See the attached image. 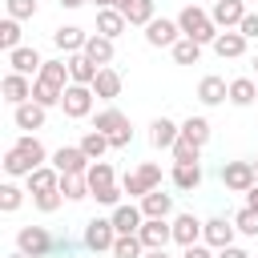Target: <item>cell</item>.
<instances>
[{
    "instance_id": "e575fe53",
    "label": "cell",
    "mask_w": 258,
    "mask_h": 258,
    "mask_svg": "<svg viewBox=\"0 0 258 258\" xmlns=\"http://www.w3.org/2000/svg\"><path fill=\"white\" fill-rule=\"evenodd\" d=\"M173 185L177 189H198L202 185V165H173Z\"/></svg>"
},
{
    "instance_id": "cb8c5ba5",
    "label": "cell",
    "mask_w": 258,
    "mask_h": 258,
    "mask_svg": "<svg viewBox=\"0 0 258 258\" xmlns=\"http://www.w3.org/2000/svg\"><path fill=\"white\" fill-rule=\"evenodd\" d=\"M177 137L202 149V145L210 141V121H206V117H189V121H181V125H177Z\"/></svg>"
},
{
    "instance_id": "484cf974",
    "label": "cell",
    "mask_w": 258,
    "mask_h": 258,
    "mask_svg": "<svg viewBox=\"0 0 258 258\" xmlns=\"http://www.w3.org/2000/svg\"><path fill=\"white\" fill-rule=\"evenodd\" d=\"M56 194H60V198H69V202H81V198H89L85 173H60V177H56Z\"/></svg>"
},
{
    "instance_id": "ab89813d",
    "label": "cell",
    "mask_w": 258,
    "mask_h": 258,
    "mask_svg": "<svg viewBox=\"0 0 258 258\" xmlns=\"http://www.w3.org/2000/svg\"><path fill=\"white\" fill-rule=\"evenodd\" d=\"M173 60H177V64H198V60H202V44H194V40L181 36V40L173 44Z\"/></svg>"
},
{
    "instance_id": "f6af8a7d",
    "label": "cell",
    "mask_w": 258,
    "mask_h": 258,
    "mask_svg": "<svg viewBox=\"0 0 258 258\" xmlns=\"http://www.w3.org/2000/svg\"><path fill=\"white\" fill-rule=\"evenodd\" d=\"M60 202H64V198H60L56 189H44V194H32V206H36L40 214H52V210H60Z\"/></svg>"
},
{
    "instance_id": "4fadbf2b",
    "label": "cell",
    "mask_w": 258,
    "mask_h": 258,
    "mask_svg": "<svg viewBox=\"0 0 258 258\" xmlns=\"http://www.w3.org/2000/svg\"><path fill=\"white\" fill-rule=\"evenodd\" d=\"M81 56L93 64V69H105V64H113V40H105V36H85V48H81Z\"/></svg>"
},
{
    "instance_id": "5b68a950",
    "label": "cell",
    "mask_w": 258,
    "mask_h": 258,
    "mask_svg": "<svg viewBox=\"0 0 258 258\" xmlns=\"http://www.w3.org/2000/svg\"><path fill=\"white\" fill-rule=\"evenodd\" d=\"M60 109H64V117H73V121L89 117V113H93V89H89V85H64Z\"/></svg>"
},
{
    "instance_id": "680465c9",
    "label": "cell",
    "mask_w": 258,
    "mask_h": 258,
    "mask_svg": "<svg viewBox=\"0 0 258 258\" xmlns=\"http://www.w3.org/2000/svg\"><path fill=\"white\" fill-rule=\"evenodd\" d=\"M12 258H24V254H12Z\"/></svg>"
},
{
    "instance_id": "db71d44e",
    "label": "cell",
    "mask_w": 258,
    "mask_h": 258,
    "mask_svg": "<svg viewBox=\"0 0 258 258\" xmlns=\"http://www.w3.org/2000/svg\"><path fill=\"white\" fill-rule=\"evenodd\" d=\"M93 4H97V8H113V0H93Z\"/></svg>"
},
{
    "instance_id": "f1b7e54d",
    "label": "cell",
    "mask_w": 258,
    "mask_h": 258,
    "mask_svg": "<svg viewBox=\"0 0 258 258\" xmlns=\"http://www.w3.org/2000/svg\"><path fill=\"white\" fill-rule=\"evenodd\" d=\"M198 101H202V105H222V101H226V81H222V77H202Z\"/></svg>"
},
{
    "instance_id": "ac0fdd59",
    "label": "cell",
    "mask_w": 258,
    "mask_h": 258,
    "mask_svg": "<svg viewBox=\"0 0 258 258\" xmlns=\"http://www.w3.org/2000/svg\"><path fill=\"white\" fill-rule=\"evenodd\" d=\"M0 97H4V101H12V105H24V101L32 97V81H28V77H20V73H8V77L0 81Z\"/></svg>"
},
{
    "instance_id": "6f0895ef",
    "label": "cell",
    "mask_w": 258,
    "mask_h": 258,
    "mask_svg": "<svg viewBox=\"0 0 258 258\" xmlns=\"http://www.w3.org/2000/svg\"><path fill=\"white\" fill-rule=\"evenodd\" d=\"M254 69H258V56H254Z\"/></svg>"
},
{
    "instance_id": "60d3db41",
    "label": "cell",
    "mask_w": 258,
    "mask_h": 258,
    "mask_svg": "<svg viewBox=\"0 0 258 258\" xmlns=\"http://www.w3.org/2000/svg\"><path fill=\"white\" fill-rule=\"evenodd\" d=\"M169 149H173V161H177V165H202V161H198V157H202V149H198V145H189V141H181V137H177Z\"/></svg>"
},
{
    "instance_id": "5bb4252c",
    "label": "cell",
    "mask_w": 258,
    "mask_h": 258,
    "mask_svg": "<svg viewBox=\"0 0 258 258\" xmlns=\"http://www.w3.org/2000/svg\"><path fill=\"white\" fill-rule=\"evenodd\" d=\"M52 169H56V173H85V169H89V157H85L77 145H60V149L52 153Z\"/></svg>"
},
{
    "instance_id": "2e32d148",
    "label": "cell",
    "mask_w": 258,
    "mask_h": 258,
    "mask_svg": "<svg viewBox=\"0 0 258 258\" xmlns=\"http://www.w3.org/2000/svg\"><path fill=\"white\" fill-rule=\"evenodd\" d=\"M93 97H101V101H113V97H121V73L117 69H97V77H93Z\"/></svg>"
},
{
    "instance_id": "d590c367",
    "label": "cell",
    "mask_w": 258,
    "mask_h": 258,
    "mask_svg": "<svg viewBox=\"0 0 258 258\" xmlns=\"http://www.w3.org/2000/svg\"><path fill=\"white\" fill-rule=\"evenodd\" d=\"M113 258H141L145 250H141V242H137V234H117L113 238V250H109Z\"/></svg>"
},
{
    "instance_id": "e0dca14e",
    "label": "cell",
    "mask_w": 258,
    "mask_h": 258,
    "mask_svg": "<svg viewBox=\"0 0 258 258\" xmlns=\"http://www.w3.org/2000/svg\"><path fill=\"white\" fill-rule=\"evenodd\" d=\"M8 64H12V73H20V77H36L44 60H40V52H36V48H24V44H20V48H12V52H8Z\"/></svg>"
},
{
    "instance_id": "836d02e7",
    "label": "cell",
    "mask_w": 258,
    "mask_h": 258,
    "mask_svg": "<svg viewBox=\"0 0 258 258\" xmlns=\"http://www.w3.org/2000/svg\"><path fill=\"white\" fill-rule=\"evenodd\" d=\"M24 194H28V189H20V185H12V181H0V214H16V210L24 206Z\"/></svg>"
},
{
    "instance_id": "d6986e66",
    "label": "cell",
    "mask_w": 258,
    "mask_h": 258,
    "mask_svg": "<svg viewBox=\"0 0 258 258\" xmlns=\"http://www.w3.org/2000/svg\"><path fill=\"white\" fill-rule=\"evenodd\" d=\"M44 117H48V109H40L36 101H24V105H16V113H12L16 129H24V133H32V129H44Z\"/></svg>"
},
{
    "instance_id": "681fc988",
    "label": "cell",
    "mask_w": 258,
    "mask_h": 258,
    "mask_svg": "<svg viewBox=\"0 0 258 258\" xmlns=\"http://www.w3.org/2000/svg\"><path fill=\"white\" fill-rule=\"evenodd\" d=\"M214 258H250V254H246L242 246H222V250H218Z\"/></svg>"
},
{
    "instance_id": "d4e9b609",
    "label": "cell",
    "mask_w": 258,
    "mask_h": 258,
    "mask_svg": "<svg viewBox=\"0 0 258 258\" xmlns=\"http://www.w3.org/2000/svg\"><path fill=\"white\" fill-rule=\"evenodd\" d=\"M226 97H230L234 105H242V109H246V105H254V101H258V85H254L250 77H238V81H230V85H226Z\"/></svg>"
},
{
    "instance_id": "277c9868",
    "label": "cell",
    "mask_w": 258,
    "mask_h": 258,
    "mask_svg": "<svg viewBox=\"0 0 258 258\" xmlns=\"http://www.w3.org/2000/svg\"><path fill=\"white\" fill-rule=\"evenodd\" d=\"M48 250H52V238H48L44 226H20V230H16V254H24V258H44Z\"/></svg>"
},
{
    "instance_id": "d6a6232c",
    "label": "cell",
    "mask_w": 258,
    "mask_h": 258,
    "mask_svg": "<svg viewBox=\"0 0 258 258\" xmlns=\"http://www.w3.org/2000/svg\"><path fill=\"white\" fill-rule=\"evenodd\" d=\"M121 16H125V24H149L153 20V0H129L125 8H121Z\"/></svg>"
},
{
    "instance_id": "603a6c76",
    "label": "cell",
    "mask_w": 258,
    "mask_h": 258,
    "mask_svg": "<svg viewBox=\"0 0 258 258\" xmlns=\"http://www.w3.org/2000/svg\"><path fill=\"white\" fill-rule=\"evenodd\" d=\"M52 44H56L60 52H69V56H73V52H81V48H85V32H81L77 24H60V28L52 32Z\"/></svg>"
},
{
    "instance_id": "8d00e7d4",
    "label": "cell",
    "mask_w": 258,
    "mask_h": 258,
    "mask_svg": "<svg viewBox=\"0 0 258 258\" xmlns=\"http://www.w3.org/2000/svg\"><path fill=\"white\" fill-rule=\"evenodd\" d=\"M60 93H64V89H52V85H44V81H32V97H28V101H36L40 109H52V105H60Z\"/></svg>"
},
{
    "instance_id": "52a82bcc",
    "label": "cell",
    "mask_w": 258,
    "mask_h": 258,
    "mask_svg": "<svg viewBox=\"0 0 258 258\" xmlns=\"http://www.w3.org/2000/svg\"><path fill=\"white\" fill-rule=\"evenodd\" d=\"M177 40H181V32H177V20L153 16V20L145 24V44H153V48H173Z\"/></svg>"
},
{
    "instance_id": "ee69618b",
    "label": "cell",
    "mask_w": 258,
    "mask_h": 258,
    "mask_svg": "<svg viewBox=\"0 0 258 258\" xmlns=\"http://www.w3.org/2000/svg\"><path fill=\"white\" fill-rule=\"evenodd\" d=\"M137 177H141L145 189H161V165H157V161H145V165L137 169Z\"/></svg>"
},
{
    "instance_id": "b9f144b4",
    "label": "cell",
    "mask_w": 258,
    "mask_h": 258,
    "mask_svg": "<svg viewBox=\"0 0 258 258\" xmlns=\"http://www.w3.org/2000/svg\"><path fill=\"white\" fill-rule=\"evenodd\" d=\"M4 4H8V20H16V24L36 16V0H4Z\"/></svg>"
},
{
    "instance_id": "3957f363",
    "label": "cell",
    "mask_w": 258,
    "mask_h": 258,
    "mask_svg": "<svg viewBox=\"0 0 258 258\" xmlns=\"http://www.w3.org/2000/svg\"><path fill=\"white\" fill-rule=\"evenodd\" d=\"M177 32H181L185 40H194V44H210V40L218 36L210 12H202L198 4H185V8L177 12Z\"/></svg>"
},
{
    "instance_id": "ffe728a7",
    "label": "cell",
    "mask_w": 258,
    "mask_h": 258,
    "mask_svg": "<svg viewBox=\"0 0 258 258\" xmlns=\"http://www.w3.org/2000/svg\"><path fill=\"white\" fill-rule=\"evenodd\" d=\"M141 218H169L173 214V194H161V189H149L141 198Z\"/></svg>"
},
{
    "instance_id": "94428289",
    "label": "cell",
    "mask_w": 258,
    "mask_h": 258,
    "mask_svg": "<svg viewBox=\"0 0 258 258\" xmlns=\"http://www.w3.org/2000/svg\"><path fill=\"white\" fill-rule=\"evenodd\" d=\"M0 101H4V97H0Z\"/></svg>"
},
{
    "instance_id": "7402d4cb",
    "label": "cell",
    "mask_w": 258,
    "mask_h": 258,
    "mask_svg": "<svg viewBox=\"0 0 258 258\" xmlns=\"http://www.w3.org/2000/svg\"><path fill=\"white\" fill-rule=\"evenodd\" d=\"M113 234H137V226H141V210L133 206V202H125V206H117L113 210Z\"/></svg>"
},
{
    "instance_id": "7c38bea8",
    "label": "cell",
    "mask_w": 258,
    "mask_h": 258,
    "mask_svg": "<svg viewBox=\"0 0 258 258\" xmlns=\"http://www.w3.org/2000/svg\"><path fill=\"white\" fill-rule=\"evenodd\" d=\"M242 16H246V4L242 0H214V8H210L214 28H238Z\"/></svg>"
},
{
    "instance_id": "f546056e",
    "label": "cell",
    "mask_w": 258,
    "mask_h": 258,
    "mask_svg": "<svg viewBox=\"0 0 258 258\" xmlns=\"http://www.w3.org/2000/svg\"><path fill=\"white\" fill-rule=\"evenodd\" d=\"M56 177H60V173H56L52 165H36L24 181H28V194H44V189H56Z\"/></svg>"
},
{
    "instance_id": "30bf717a",
    "label": "cell",
    "mask_w": 258,
    "mask_h": 258,
    "mask_svg": "<svg viewBox=\"0 0 258 258\" xmlns=\"http://www.w3.org/2000/svg\"><path fill=\"white\" fill-rule=\"evenodd\" d=\"M234 222H226V218H210V222H202V242L206 246H214V250H222V246H234Z\"/></svg>"
},
{
    "instance_id": "4316f807",
    "label": "cell",
    "mask_w": 258,
    "mask_h": 258,
    "mask_svg": "<svg viewBox=\"0 0 258 258\" xmlns=\"http://www.w3.org/2000/svg\"><path fill=\"white\" fill-rule=\"evenodd\" d=\"M64 69H69V85H93V77H97V69H93L81 52H73V56L64 60Z\"/></svg>"
},
{
    "instance_id": "c3c4849f",
    "label": "cell",
    "mask_w": 258,
    "mask_h": 258,
    "mask_svg": "<svg viewBox=\"0 0 258 258\" xmlns=\"http://www.w3.org/2000/svg\"><path fill=\"white\" fill-rule=\"evenodd\" d=\"M181 258H214V254H210L202 242H194V246H185V250H181Z\"/></svg>"
},
{
    "instance_id": "8fae6325",
    "label": "cell",
    "mask_w": 258,
    "mask_h": 258,
    "mask_svg": "<svg viewBox=\"0 0 258 258\" xmlns=\"http://www.w3.org/2000/svg\"><path fill=\"white\" fill-rule=\"evenodd\" d=\"M169 234H173V242L185 250V246H194V242H202V222L194 218V214H177L173 222H169Z\"/></svg>"
},
{
    "instance_id": "83f0119b",
    "label": "cell",
    "mask_w": 258,
    "mask_h": 258,
    "mask_svg": "<svg viewBox=\"0 0 258 258\" xmlns=\"http://www.w3.org/2000/svg\"><path fill=\"white\" fill-rule=\"evenodd\" d=\"M149 141H153V149H169V145L177 141V125H173L169 117H157V121L149 125Z\"/></svg>"
},
{
    "instance_id": "9a60e30c",
    "label": "cell",
    "mask_w": 258,
    "mask_h": 258,
    "mask_svg": "<svg viewBox=\"0 0 258 258\" xmlns=\"http://www.w3.org/2000/svg\"><path fill=\"white\" fill-rule=\"evenodd\" d=\"M210 44H214V52H218L222 60H238V56L246 52V40H242V32H238V28H226V32H218Z\"/></svg>"
},
{
    "instance_id": "1f68e13d",
    "label": "cell",
    "mask_w": 258,
    "mask_h": 258,
    "mask_svg": "<svg viewBox=\"0 0 258 258\" xmlns=\"http://www.w3.org/2000/svg\"><path fill=\"white\" fill-rule=\"evenodd\" d=\"M0 165H4V173H12V177H28V173L36 169V165H32V161H28V157L16 149V145H12V149L0 157Z\"/></svg>"
},
{
    "instance_id": "f907efd6",
    "label": "cell",
    "mask_w": 258,
    "mask_h": 258,
    "mask_svg": "<svg viewBox=\"0 0 258 258\" xmlns=\"http://www.w3.org/2000/svg\"><path fill=\"white\" fill-rule=\"evenodd\" d=\"M246 206H250V210H258V181L246 189Z\"/></svg>"
},
{
    "instance_id": "7a4b0ae2",
    "label": "cell",
    "mask_w": 258,
    "mask_h": 258,
    "mask_svg": "<svg viewBox=\"0 0 258 258\" xmlns=\"http://www.w3.org/2000/svg\"><path fill=\"white\" fill-rule=\"evenodd\" d=\"M93 129L109 141V149H125L129 141H133V129H129V117L121 113V109H101L97 117H93Z\"/></svg>"
},
{
    "instance_id": "11a10c76",
    "label": "cell",
    "mask_w": 258,
    "mask_h": 258,
    "mask_svg": "<svg viewBox=\"0 0 258 258\" xmlns=\"http://www.w3.org/2000/svg\"><path fill=\"white\" fill-rule=\"evenodd\" d=\"M125 4H129V0H113V8H117V12H121V8H125Z\"/></svg>"
},
{
    "instance_id": "7bdbcfd3",
    "label": "cell",
    "mask_w": 258,
    "mask_h": 258,
    "mask_svg": "<svg viewBox=\"0 0 258 258\" xmlns=\"http://www.w3.org/2000/svg\"><path fill=\"white\" fill-rule=\"evenodd\" d=\"M0 48H20V24L16 20H0Z\"/></svg>"
},
{
    "instance_id": "f35d334b",
    "label": "cell",
    "mask_w": 258,
    "mask_h": 258,
    "mask_svg": "<svg viewBox=\"0 0 258 258\" xmlns=\"http://www.w3.org/2000/svg\"><path fill=\"white\" fill-rule=\"evenodd\" d=\"M234 230H238V234H246V238H258V210L242 206V210L234 214Z\"/></svg>"
},
{
    "instance_id": "9c48e42d",
    "label": "cell",
    "mask_w": 258,
    "mask_h": 258,
    "mask_svg": "<svg viewBox=\"0 0 258 258\" xmlns=\"http://www.w3.org/2000/svg\"><path fill=\"white\" fill-rule=\"evenodd\" d=\"M113 222L109 218H93L89 226H85V246L93 250V254H101V250H113Z\"/></svg>"
},
{
    "instance_id": "ba28073f",
    "label": "cell",
    "mask_w": 258,
    "mask_h": 258,
    "mask_svg": "<svg viewBox=\"0 0 258 258\" xmlns=\"http://www.w3.org/2000/svg\"><path fill=\"white\" fill-rule=\"evenodd\" d=\"M254 181H258V177H254V165H250V161H226V165H222V185H226V189L246 194Z\"/></svg>"
},
{
    "instance_id": "4dcf8cb0",
    "label": "cell",
    "mask_w": 258,
    "mask_h": 258,
    "mask_svg": "<svg viewBox=\"0 0 258 258\" xmlns=\"http://www.w3.org/2000/svg\"><path fill=\"white\" fill-rule=\"evenodd\" d=\"M36 81H44V85H52V89H64V85H69V69H64V60H44L40 73H36Z\"/></svg>"
},
{
    "instance_id": "74e56055",
    "label": "cell",
    "mask_w": 258,
    "mask_h": 258,
    "mask_svg": "<svg viewBox=\"0 0 258 258\" xmlns=\"http://www.w3.org/2000/svg\"><path fill=\"white\" fill-rule=\"evenodd\" d=\"M77 149H81V153H85L89 161H101V153L109 149V141H105V137H101L97 129H89V133L81 137V145H77Z\"/></svg>"
},
{
    "instance_id": "91938a15",
    "label": "cell",
    "mask_w": 258,
    "mask_h": 258,
    "mask_svg": "<svg viewBox=\"0 0 258 258\" xmlns=\"http://www.w3.org/2000/svg\"><path fill=\"white\" fill-rule=\"evenodd\" d=\"M0 173H4V165H0Z\"/></svg>"
},
{
    "instance_id": "bcb514c9",
    "label": "cell",
    "mask_w": 258,
    "mask_h": 258,
    "mask_svg": "<svg viewBox=\"0 0 258 258\" xmlns=\"http://www.w3.org/2000/svg\"><path fill=\"white\" fill-rule=\"evenodd\" d=\"M121 194H129V198H145L149 189L141 185V177H137V173H125V177H121Z\"/></svg>"
},
{
    "instance_id": "f5cc1de1",
    "label": "cell",
    "mask_w": 258,
    "mask_h": 258,
    "mask_svg": "<svg viewBox=\"0 0 258 258\" xmlns=\"http://www.w3.org/2000/svg\"><path fill=\"white\" fill-rule=\"evenodd\" d=\"M85 0H60V8H81Z\"/></svg>"
},
{
    "instance_id": "9f6ffc18",
    "label": "cell",
    "mask_w": 258,
    "mask_h": 258,
    "mask_svg": "<svg viewBox=\"0 0 258 258\" xmlns=\"http://www.w3.org/2000/svg\"><path fill=\"white\" fill-rule=\"evenodd\" d=\"M250 165H254V177H258V161H250Z\"/></svg>"
},
{
    "instance_id": "6da1fadb",
    "label": "cell",
    "mask_w": 258,
    "mask_h": 258,
    "mask_svg": "<svg viewBox=\"0 0 258 258\" xmlns=\"http://www.w3.org/2000/svg\"><path fill=\"white\" fill-rule=\"evenodd\" d=\"M85 185H89V198H97L101 206H117L121 202V185L113 181V165L109 161H89Z\"/></svg>"
},
{
    "instance_id": "7dc6e473",
    "label": "cell",
    "mask_w": 258,
    "mask_h": 258,
    "mask_svg": "<svg viewBox=\"0 0 258 258\" xmlns=\"http://www.w3.org/2000/svg\"><path fill=\"white\" fill-rule=\"evenodd\" d=\"M238 32H242V40H258V12H246L238 20Z\"/></svg>"
},
{
    "instance_id": "8992f818",
    "label": "cell",
    "mask_w": 258,
    "mask_h": 258,
    "mask_svg": "<svg viewBox=\"0 0 258 258\" xmlns=\"http://www.w3.org/2000/svg\"><path fill=\"white\" fill-rule=\"evenodd\" d=\"M137 242H141V250H165V246L173 242L169 222H165V218H141V226H137Z\"/></svg>"
},
{
    "instance_id": "6125c7cd",
    "label": "cell",
    "mask_w": 258,
    "mask_h": 258,
    "mask_svg": "<svg viewBox=\"0 0 258 258\" xmlns=\"http://www.w3.org/2000/svg\"><path fill=\"white\" fill-rule=\"evenodd\" d=\"M0 52H4V48H0Z\"/></svg>"
},
{
    "instance_id": "816d5d0a",
    "label": "cell",
    "mask_w": 258,
    "mask_h": 258,
    "mask_svg": "<svg viewBox=\"0 0 258 258\" xmlns=\"http://www.w3.org/2000/svg\"><path fill=\"white\" fill-rule=\"evenodd\" d=\"M141 258H169V254H165V250H145Z\"/></svg>"
},
{
    "instance_id": "44dd1931",
    "label": "cell",
    "mask_w": 258,
    "mask_h": 258,
    "mask_svg": "<svg viewBox=\"0 0 258 258\" xmlns=\"http://www.w3.org/2000/svg\"><path fill=\"white\" fill-rule=\"evenodd\" d=\"M121 32H125V16H121L117 8H97V36L117 40Z\"/></svg>"
}]
</instances>
